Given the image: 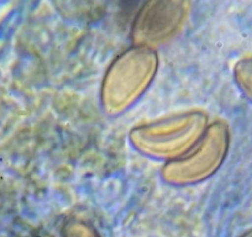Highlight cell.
<instances>
[{"label": "cell", "mask_w": 252, "mask_h": 237, "mask_svg": "<svg viewBox=\"0 0 252 237\" xmlns=\"http://www.w3.org/2000/svg\"><path fill=\"white\" fill-rule=\"evenodd\" d=\"M66 237H96V235L94 232H92L91 230L76 226L67 232Z\"/></svg>", "instance_id": "1"}, {"label": "cell", "mask_w": 252, "mask_h": 237, "mask_svg": "<svg viewBox=\"0 0 252 237\" xmlns=\"http://www.w3.org/2000/svg\"><path fill=\"white\" fill-rule=\"evenodd\" d=\"M246 69L247 71V78L245 79V83H246V90H249V93L252 95V61H250L247 63Z\"/></svg>", "instance_id": "2"}, {"label": "cell", "mask_w": 252, "mask_h": 237, "mask_svg": "<svg viewBox=\"0 0 252 237\" xmlns=\"http://www.w3.org/2000/svg\"><path fill=\"white\" fill-rule=\"evenodd\" d=\"M244 237H252V231H251V232H249V234H247L246 236H244Z\"/></svg>", "instance_id": "3"}]
</instances>
